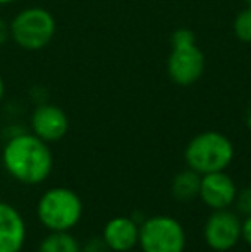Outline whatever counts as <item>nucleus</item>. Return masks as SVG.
I'll use <instances>...</instances> for the list:
<instances>
[{
    "label": "nucleus",
    "instance_id": "obj_11",
    "mask_svg": "<svg viewBox=\"0 0 251 252\" xmlns=\"http://www.w3.org/2000/svg\"><path fill=\"white\" fill-rule=\"evenodd\" d=\"M100 237L110 252H129L138 246L140 223L133 216H114L105 223Z\"/></svg>",
    "mask_w": 251,
    "mask_h": 252
},
{
    "label": "nucleus",
    "instance_id": "obj_14",
    "mask_svg": "<svg viewBox=\"0 0 251 252\" xmlns=\"http://www.w3.org/2000/svg\"><path fill=\"white\" fill-rule=\"evenodd\" d=\"M232 31L234 36L243 43H251V7H246L245 10L234 17L232 23Z\"/></svg>",
    "mask_w": 251,
    "mask_h": 252
},
{
    "label": "nucleus",
    "instance_id": "obj_10",
    "mask_svg": "<svg viewBox=\"0 0 251 252\" xmlns=\"http://www.w3.org/2000/svg\"><path fill=\"white\" fill-rule=\"evenodd\" d=\"M26 237L28 226L23 213L10 202L0 201V252H21Z\"/></svg>",
    "mask_w": 251,
    "mask_h": 252
},
{
    "label": "nucleus",
    "instance_id": "obj_18",
    "mask_svg": "<svg viewBox=\"0 0 251 252\" xmlns=\"http://www.w3.org/2000/svg\"><path fill=\"white\" fill-rule=\"evenodd\" d=\"M241 242L251 247V215L241 216Z\"/></svg>",
    "mask_w": 251,
    "mask_h": 252
},
{
    "label": "nucleus",
    "instance_id": "obj_5",
    "mask_svg": "<svg viewBox=\"0 0 251 252\" xmlns=\"http://www.w3.org/2000/svg\"><path fill=\"white\" fill-rule=\"evenodd\" d=\"M57 24L47 9L30 7L14 17L10 23V38L24 50H41L55 36Z\"/></svg>",
    "mask_w": 251,
    "mask_h": 252
},
{
    "label": "nucleus",
    "instance_id": "obj_2",
    "mask_svg": "<svg viewBox=\"0 0 251 252\" xmlns=\"http://www.w3.org/2000/svg\"><path fill=\"white\" fill-rule=\"evenodd\" d=\"M84 206L69 187H52L36 202L38 221L48 232H71L79 225Z\"/></svg>",
    "mask_w": 251,
    "mask_h": 252
},
{
    "label": "nucleus",
    "instance_id": "obj_21",
    "mask_svg": "<svg viewBox=\"0 0 251 252\" xmlns=\"http://www.w3.org/2000/svg\"><path fill=\"white\" fill-rule=\"evenodd\" d=\"M12 2H16V0H0V5H9Z\"/></svg>",
    "mask_w": 251,
    "mask_h": 252
},
{
    "label": "nucleus",
    "instance_id": "obj_20",
    "mask_svg": "<svg viewBox=\"0 0 251 252\" xmlns=\"http://www.w3.org/2000/svg\"><path fill=\"white\" fill-rule=\"evenodd\" d=\"M3 94H5V84H3V79H2V76H0V103L3 100Z\"/></svg>",
    "mask_w": 251,
    "mask_h": 252
},
{
    "label": "nucleus",
    "instance_id": "obj_3",
    "mask_svg": "<svg viewBox=\"0 0 251 252\" xmlns=\"http://www.w3.org/2000/svg\"><path fill=\"white\" fill-rule=\"evenodd\" d=\"M232 159L234 144L225 134L217 130H205L196 134L184 148L186 165L200 175L227 170Z\"/></svg>",
    "mask_w": 251,
    "mask_h": 252
},
{
    "label": "nucleus",
    "instance_id": "obj_8",
    "mask_svg": "<svg viewBox=\"0 0 251 252\" xmlns=\"http://www.w3.org/2000/svg\"><path fill=\"white\" fill-rule=\"evenodd\" d=\"M238 190L239 189L234 179L229 173H225V170L205 173V175H201L198 199L212 211L214 209H225L234 206Z\"/></svg>",
    "mask_w": 251,
    "mask_h": 252
},
{
    "label": "nucleus",
    "instance_id": "obj_15",
    "mask_svg": "<svg viewBox=\"0 0 251 252\" xmlns=\"http://www.w3.org/2000/svg\"><path fill=\"white\" fill-rule=\"evenodd\" d=\"M236 211L241 216L251 215V187H245L243 190H238V197L234 201Z\"/></svg>",
    "mask_w": 251,
    "mask_h": 252
},
{
    "label": "nucleus",
    "instance_id": "obj_6",
    "mask_svg": "<svg viewBox=\"0 0 251 252\" xmlns=\"http://www.w3.org/2000/svg\"><path fill=\"white\" fill-rule=\"evenodd\" d=\"M203 240L215 252L232 251L241 242V215L231 208L214 209L205 220Z\"/></svg>",
    "mask_w": 251,
    "mask_h": 252
},
{
    "label": "nucleus",
    "instance_id": "obj_19",
    "mask_svg": "<svg viewBox=\"0 0 251 252\" xmlns=\"http://www.w3.org/2000/svg\"><path fill=\"white\" fill-rule=\"evenodd\" d=\"M9 38H10V26L5 21L0 19V47H3Z\"/></svg>",
    "mask_w": 251,
    "mask_h": 252
},
{
    "label": "nucleus",
    "instance_id": "obj_9",
    "mask_svg": "<svg viewBox=\"0 0 251 252\" xmlns=\"http://www.w3.org/2000/svg\"><path fill=\"white\" fill-rule=\"evenodd\" d=\"M31 132L45 143H57L69 130V119L57 105H40L33 110L30 119Z\"/></svg>",
    "mask_w": 251,
    "mask_h": 252
},
{
    "label": "nucleus",
    "instance_id": "obj_22",
    "mask_svg": "<svg viewBox=\"0 0 251 252\" xmlns=\"http://www.w3.org/2000/svg\"><path fill=\"white\" fill-rule=\"evenodd\" d=\"M246 3H248V7H251V0H245Z\"/></svg>",
    "mask_w": 251,
    "mask_h": 252
},
{
    "label": "nucleus",
    "instance_id": "obj_17",
    "mask_svg": "<svg viewBox=\"0 0 251 252\" xmlns=\"http://www.w3.org/2000/svg\"><path fill=\"white\" fill-rule=\"evenodd\" d=\"M81 252H110L102 237H91L81 246Z\"/></svg>",
    "mask_w": 251,
    "mask_h": 252
},
{
    "label": "nucleus",
    "instance_id": "obj_1",
    "mask_svg": "<svg viewBox=\"0 0 251 252\" xmlns=\"http://www.w3.org/2000/svg\"><path fill=\"white\" fill-rule=\"evenodd\" d=\"M2 165L10 179L24 186H38L50 177L54 155L43 139L33 132H17L2 150Z\"/></svg>",
    "mask_w": 251,
    "mask_h": 252
},
{
    "label": "nucleus",
    "instance_id": "obj_16",
    "mask_svg": "<svg viewBox=\"0 0 251 252\" xmlns=\"http://www.w3.org/2000/svg\"><path fill=\"white\" fill-rule=\"evenodd\" d=\"M172 47H184V45H193L196 43V38H194V33L188 28H179V30L174 31L171 38Z\"/></svg>",
    "mask_w": 251,
    "mask_h": 252
},
{
    "label": "nucleus",
    "instance_id": "obj_13",
    "mask_svg": "<svg viewBox=\"0 0 251 252\" xmlns=\"http://www.w3.org/2000/svg\"><path fill=\"white\" fill-rule=\"evenodd\" d=\"M36 252H81V244L71 232H48Z\"/></svg>",
    "mask_w": 251,
    "mask_h": 252
},
{
    "label": "nucleus",
    "instance_id": "obj_12",
    "mask_svg": "<svg viewBox=\"0 0 251 252\" xmlns=\"http://www.w3.org/2000/svg\"><path fill=\"white\" fill-rule=\"evenodd\" d=\"M200 182L201 175L191 168L176 173L171 182L172 197L178 202H182V204L193 202L194 199H198V194H200Z\"/></svg>",
    "mask_w": 251,
    "mask_h": 252
},
{
    "label": "nucleus",
    "instance_id": "obj_4",
    "mask_svg": "<svg viewBox=\"0 0 251 252\" xmlns=\"http://www.w3.org/2000/svg\"><path fill=\"white\" fill-rule=\"evenodd\" d=\"M188 235L179 220L169 215H155L140 223L138 247L141 252H184Z\"/></svg>",
    "mask_w": 251,
    "mask_h": 252
},
{
    "label": "nucleus",
    "instance_id": "obj_7",
    "mask_svg": "<svg viewBox=\"0 0 251 252\" xmlns=\"http://www.w3.org/2000/svg\"><path fill=\"white\" fill-rule=\"evenodd\" d=\"M205 70V55L196 43L172 47L167 59V74L178 86L194 84Z\"/></svg>",
    "mask_w": 251,
    "mask_h": 252
}]
</instances>
